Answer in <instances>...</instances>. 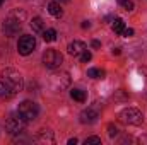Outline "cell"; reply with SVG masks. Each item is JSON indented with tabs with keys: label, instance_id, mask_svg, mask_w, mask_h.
Here are the masks:
<instances>
[{
	"label": "cell",
	"instance_id": "obj_10",
	"mask_svg": "<svg viewBox=\"0 0 147 145\" xmlns=\"http://www.w3.org/2000/svg\"><path fill=\"white\" fill-rule=\"evenodd\" d=\"M87 46H86V43L84 41H74V43H70L69 44V55H72V56H80V53L86 50Z\"/></svg>",
	"mask_w": 147,
	"mask_h": 145
},
{
	"label": "cell",
	"instance_id": "obj_9",
	"mask_svg": "<svg viewBox=\"0 0 147 145\" xmlns=\"http://www.w3.org/2000/svg\"><path fill=\"white\" fill-rule=\"evenodd\" d=\"M98 118H99V113L94 108H87L80 113V123H84V125H92L98 121Z\"/></svg>",
	"mask_w": 147,
	"mask_h": 145
},
{
	"label": "cell",
	"instance_id": "obj_7",
	"mask_svg": "<svg viewBox=\"0 0 147 145\" xmlns=\"http://www.w3.org/2000/svg\"><path fill=\"white\" fill-rule=\"evenodd\" d=\"M34 48H36V39L34 36H29V34H26V36H21L19 38V43H17V51L21 53V55H29V53H33L34 51Z\"/></svg>",
	"mask_w": 147,
	"mask_h": 145
},
{
	"label": "cell",
	"instance_id": "obj_1",
	"mask_svg": "<svg viewBox=\"0 0 147 145\" xmlns=\"http://www.w3.org/2000/svg\"><path fill=\"white\" fill-rule=\"evenodd\" d=\"M0 82L3 85V97L16 96L17 92L22 91V85H24L22 75L14 68H5L0 75Z\"/></svg>",
	"mask_w": 147,
	"mask_h": 145
},
{
	"label": "cell",
	"instance_id": "obj_21",
	"mask_svg": "<svg viewBox=\"0 0 147 145\" xmlns=\"http://www.w3.org/2000/svg\"><path fill=\"white\" fill-rule=\"evenodd\" d=\"M108 132H110V137H111V138L118 135V128H116L115 125H110V126H108Z\"/></svg>",
	"mask_w": 147,
	"mask_h": 145
},
{
	"label": "cell",
	"instance_id": "obj_2",
	"mask_svg": "<svg viewBox=\"0 0 147 145\" xmlns=\"http://www.w3.org/2000/svg\"><path fill=\"white\" fill-rule=\"evenodd\" d=\"M17 114H19L26 123H29V121H34V119L38 118L39 108H38V104L34 103V101H22V103L19 104Z\"/></svg>",
	"mask_w": 147,
	"mask_h": 145
},
{
	"label": "cell",
	"instance_id": "obj_24",
	"mask_svg": "<svg viewBox=\"0 0 147 145\" xmlns=\"http://www.w3.org/2000/svg\"><path fill=\"white\" fill-rule=\"evenodd\" d=\"M89 26H91V24H89V21H84V22H82V28H84V29H87Z\"/></svg>",
	"mask_w": 147,
	"mask_h": 145
},
{
	"label": "cell",
	"instance_id": "obj_13",
	"mask_svg": "<svg viewBox=\"0 0 147 145\" xmlns=\"http://www.w3.org/2000/svg\"><path fill=\"white\" fill-rule=\"evenodd\" d=\"M70 97L75 99V101H79V103H84L87 99V96H86V92L82 89H72L70 91Z\"/></svg>",
	"mask_w": 147,
	"mask_h": 145
},
{
	"label": "cell",
	"instance_id": "obj_19",
	"mask_svg": "<svg viewBox=\"0 0 147 145\" xmlns=\"http://www.w3.org/2000/svg\"><path fill=\"white\" fill-rule=\"evenodd\" d=\"M91 58H92V55H91V51H87V48L80 53V62L82 63H87V62H91Z\"/></svg>",
	"mask_w": 147,
	"mask_h": 145
},
{
	"label": "cell",
	"instance_id": "obj_18",
	"mask_svg": "<svg viewBox=\"0 0 147 145\" xmlns=\"http://www.w3.org/2000/svg\"><path fill=\"white\" fill-rule=\"evenodd\" d=\"M118 3H120V5H121V9H123V10H127V12L134 10V7H135L132 0H118Z\"/></svg>",
	"mask_w": 147,
	"mask_h": 145
},
{
	"label": "cell",
	"instance_id": "obj_14",
	"mask_svg": "<svg viewBox=\"0 0 147 145\" xmlns=\"http://www.w3.org/2000/svg\"><path fill=\"white\" fill-rule=\"evenodd\" d=\"M105 75H106V72L101 68H89L87 70V77H91V79H105Z\"/></svg>",
	"mask_w": 147,
	"mask_h": 145
},
{
	"label": "cell",
	"instance_id": "obj_3",
	"mask_svg": "<svg viewBox=\"0 0 147 145\" xmlns=\"http://www.w3.org/2000/svg\"><path fill=\"white\" fill-rule=\"evenodd\" d=\"M50 85L55 92H62L70 85V75L67 72H55L50 77Z\"/></svg>",
	"mask_w": 147,
	"mask_h": 145
},
{
	"label": "cell",
	"instance_id": "obj_5",
	"mask_svg": "<svg viewBox=\"0 0 147 145\" xmlns=\"http://www.w3.org/2000/svg\"><path fill=\"white\" fill-rule=\"evenodd\" d=\"M62 62H63V56L57 50H46L45 55H43V63H45L46 68H51V70L53 68H58L62 65Z\"/></svg>",
	"mask_w": 147,
	"mask_h": 145
},
{
	"label": "cell",
	"instance_id": "obj_12",
	"mask_svg": "<svg viewBox=\"0 0 147 145\" xmlns=\"http://www.w3.org/2000/svg\"><path fill=\"white\" fill-rule=\"evenodd\" d=\"M29 26H31L33 33H43V31H45V22H43L41 17H33Z\"/></svg>",
	"mask_w": 147,
	"mask_h": 145
},
{
	"label": "cell",
	"instance_id": "obj_20",
	"mask_svg": "<svg viewBox=\"0 0 147 145\" xmlns=\"http://www.w3.org/2000/svg\"><path fill=\"white\" fill-rule=\"evenodd\" d=\"M84 144H86V145H91V144L99 145V144H101V138H99V137H89V138H86V140H84Z\"/></svg>",
	"mask_w": 147,
	"mask_h": 145
},
{
	"label": "cell",
	"instance_id": "obj_22",
	"mask_svg": "<svg viewBox=\"0 0 147 145\" xmlns=\"http://www.w3.org/2000/svg\"><path fill=\"white\" fill-rule=\"evenodd\" d=\"M121 36H125V38H132V36H134V29H130V28L127 29V28H125V29H123V33H121Z\"/></svg>",
	"mask_w": 147,
	"mask_h": 145
},
{
	"label": "cell",
	"instance_id": "obj_15",
	"mask_svg": "<svg viewBox=\"0 0 147 145\" xmlns=\"http://www.w3.org/2000/svg\"><path fill=\"white\" fill-rule=\"evenodd\" d=\"M123 29H125V22H123V19L116 17V19L113 21V31H115L116 34H121V33H123Z\"/></svg>",
	"mask_w": 147,
	"mask_h": 145
},
{
	"label": "cell",
	"instance_id": "obj_17",
	"mask_svg": "<svg viewBox=\"0 0 147 145\" xmlns=\"http://www.w3.org/2000/svg\"><path fill=\"white\" fill-rule=\"evenodd\" d=\"M41 140H48L51 144L53 142V133L50 130H41V133L38 135V142H41Z\"/></svg>",
	"mask_w": 147,
	"mask_h": 145
},
{
	"label": "cell",
	"instance_id": "obj_11",
	"mask_svg": "<svg viewBox=\"0 0 147 145\" xmlns=\"http://www.w3.org/2000/svg\"><path fill=\"white\" fill-rule=\"evenodd\" d=\"M48 12H50L53 17H57V19H60V17L63 15V10H62L60 3H57V2H50V3H48Z\"/></svg>",
	"mask_w": 147,
	"mask_h": 145
},
{
	"label": "cell",
	"instance_id": "obj_6",
	"mask_svg": "<svg viewBox=\"0 0 147 145\" xmlns=\"http://www.w3.org/2000/svg\"><path fill=\"white\" fill-rule=\"evenodd\" d=\"M24 128H26V121L19 114L17 116H10L7 119V123H5V130H7L9 135H19V133L24 132Z\"/></svg>",
	"mask_w": 147,
	"mask_h": 145
},
{
	"label": "cell",
	"instance_id": "obj_25",
	"mask_svg": "<svg viewBox=\"0 0 147 145\" xmlns=\"http://www.w3.org/2000/svg\"><path fill=\"white\" fill-rule=\"evenodd\" d=\"M77 144V138H70V140H69V145H75Z\"/></svg>",
	"mask_w": 147,
	"mask_h": 145
},
{
	"label": "cell",
	"instance_id": "obj_27",
	"mask_svg": "<svg viewBox=\"0 0 147 145\" xmlns=\"http://www.w3.org/2000/svg\"><path fill=\"white\" fill-rule=\"evenodd\" d=\"M2 3H3V0H0V5H2Z\"/></svg>",
	"mask_w": 147,
	"mask_h": 145
},
{
	"label": "cell",
	"instance_id": "obj_4",
	"mask_svg": "<svg viewBox=\"0 0 147 145\" xmlns=\"http://www.w3.org/2000/svg\"><path fill=\"white\" fill-rule=\"evenodd\" d=\"M120 119L127 125H140L144 121V114L137 108H125L120 113Z\"/></svg>",
	"mask_w": 147,
	"mask_h": 145
},
{
	"label": "cell",
	"instance_id": "obj_16",
	"mask_svg": "<svg viewBox=\"0 0 147 145\" xmlns=\"http://www.w3.org/2000/svg\"><path fill=\"white\" fill-rule=\"evenodd\" d=\"M43 39H45L46 43L55 41V39H57V31H55V29H46V31H43Z\"/></svg>",
	"mask_w": 147,
	"mask_h": 145
},
{
	"label": "cell",
	"instance_id": "obj_26",
	"mask_svg": "<svg viewBox=\"0 0 147 145\" xmlns=\"http://www.w3.org/2000/svg\"><path fill=\"white\" fill-rule=\"evenodd\" d=\"M60 2H70V0H60Z\"/></svg>",
	"mask_w": 147,
	"mask_h": 145
},
{
	"label": "cell",
	"instance_id": "obj_8",
	"mask_svg": "<svg viewBox=\"0 0 147 145\" xmlns=\"http://www.w3.org/2000/svg\"><path fill=\"white\" fill-rule=\"evenodd\" d=\"M3 33L7 34L9 38L16 36L19 31H21V28H22V24H21V19H16L14 15H10V17H7L5 21H3Z\"/></svg>",
	"mask_w": 147,
	"mask_h": 145
},
{
	"label": "cell",
	"instance_id": "obj_23",
	"mask_svg": "<svg viewBox=\"0 0 147 145\" xmlns=\"http://www.w3.org/2000/svg\"><path fill=\"white\" fill-rule=\"evenodd\" d=\"M91 46H92V48H96V50H98V48H101V43H99V41H98V39H94V41H92V43H91Z\"/></svg>",
	"mask_w": 147,
	"mask_h": 145
}]
</instances>
